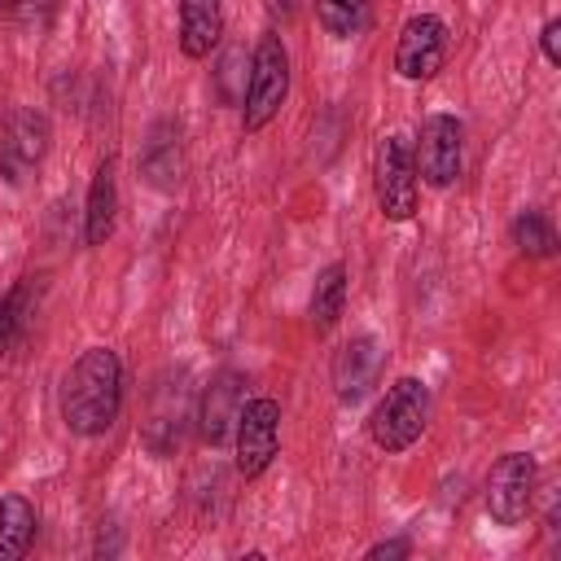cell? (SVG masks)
<instances>
[{
  "label": "cell",
  "instance_id": "14",
  "mask_svg": "<svg viewBox=\"0 0 561 561\" xmlns=\"http://www.w3.org/2000/svg\"><path fill=\"white\" fill-rule=\"evenodd\" d=\"M224 39V0H180V53L202 61Z\"/></svg>",
  "mask_w": 561,
  "mask_h": 561
},
{
  "label": "cell",
  "instance_id": "3",
  "mask_svg": "<svg viewBox=\"0 0 561 561\" xmlns=\"http://www.w3.org/2000/svg\"><path fill=\"white\" fill-rule=\"evenodd\" d=\"M289 96V53L280 44V35H263L250 53V83H245V96H241V127L254 136L263 131L280 105Z\"/></svg>",
  "mask_w": 561,
  "mask_h": 561
},
{
  "label": "cell",
  "instance_id": "2",
  "mask_svg": "<svg viewBox=\"0 0 561 561\" xmlns=\"http://www.w3.org/2000/svg\"><path fill=\"white\" fill-rule=\"evenodd\" d=\"M425 425H430V386L421 377H399L377 399V408L368 416V438L386 456H399L425 434Z\"/></svg>",
  "mask_w": 561,
  "mask_h": 561
},
{
  "label": "cell",
  "instance_id": "26",
  "mask_svg": "<svg viewBox=\"0 0 561 561\" xmlns=\"http://www.w3.org/2000/svg\"><path fill=\"white\" fill-rule=\"evenodd\" d=\"M4 9H13V0H0V13H4Z\"/></svg>",
  "mask_w": 561,
  "mask_h": 561
},
{
  "label": "cell",
  "instance_id": "25",
  "mask_svg": "<svg viewBox=\"0 0 561 561\" xmlns=\"http://www.w3.org/2000/svg\"><path fill=\"white\" fill-rule=\"evenodd\" d=\"M263 9H267V18L272 22H294V13H298V0H263Z\"/></svg>",
  "mask_w": 561,
  "mask_h": 561
},
{
  "label": "cell",
  "instance_id": "12",
  "mask_svg": "<svg viewBox=\"0 0 561 561\" xmlns=\"http://www.w3.org/2000/svg\"><path fill=\"white\" fill-rule=\"evenodd\" d=\"M241 403H245V377L232 373V368L215 373L210 386H206L202 399H197V434H202V443H210V447L228 443Z\"/></svg>",
  "mask_w": 561,
  "mask_h": 561
},
{
  "label": "cell",
  "instance_id": "11",
  "mask_svg": "<svg viewBox=\"0 0 561 561\" xmlns=\"http://www.w3.org/2000/svg\"><path fill=\"white\" fill-rule=\"evenodd\" d=\"M136 167L145 175L149 188L158 193H175L180 180H184V131L175 118H153L145 140H140V153H136Z\"/></svg>",
  "mask_w": 561,
  "mask_h": 561
},
{
  "label": "cell",
  "instance_id": "18",
  "mask_svg": "<svg viewBox=\"0 0 561 561\" xmlns=\"http://www.w3.org/2000/svg\"><path fill=\"white\" fill-rule=\"evenodd\" d=\"M35 302H39V276H18L0 294V351H9L26 333V324L35 316Z\"/></svg>",
  "mask_w": 561,
  "mask_h": 561
},
{
  "label": "cell",
  "instance_id": "1",
  "mask_svg": "<svg viewBox=\"0 0 561 561\" xmlns=\"http://www.w3.org/2000/svg\"><path fill=\"white\" fill-rule=\"evenodd\" d=\"M123 412V359L110 346H88L61 377V421L79 438L105 434Z\"/></svg>",
  "mask_w": 561,
  "mask_h": 561
},
{
  "label": "cell",
  "instance_id": "13",
  "mask_svg": "<svg viewBox=\"0 0 561 561\" xmlns=\"http://www.w3.org/2000/svg\"><path fill=\"white\" fill-rule=\"evenodd\" d=\"M114 224H118V171H114V158H105V162L92 171V184H88L83 241H88V245H105V241L114 237Z\"/></svg>",
  "mask_w": 561,
  "mask_h": 561
},
{
  "label": "cell",
  "instance_id": "20",
  "mask_svg": "<svg viewBox=\"0 0 561 561\" xmlns=\"http://www.w3.org/2000/svg\"><path fill=\"white\" fill-rule=\"evenodd\" d=\"M508 241L517 245V254L526 259H552L557 254V228L543 210H522L513 224H508Z\"/></svg>",
  "mask_w": 561,
  "mask_h": 561
},
{
  "label": "cell",
  "instance_id": "8",
  "mask_svg": "<svg viewBox=\"0 0 561 561\" xmlns=\"http://www.w3.org/2000/svg\"><path fill=\"white\" fill-rule=\"evenodd\" d=\"M232 438H237V473L259 478L280 451V403L267 399V394L245 399L241 412H237Z\"/></svg>",
  "mask_w": 561,
  "mask_h": 561
},
{
  "label": "cell",
  "instance_id": "22",
  "mask_svg": "<svg viewBox=\"0 0 561 561\" xmlns=\"http://www.w3.org/2000/svg\"><path fill=\"white\" fill-rule=\"evenodd\" d=\"M57 4H61V0H13V13H18V22H22V26L44 31V26L53 22Z\"/></svg>",
  "mask_w": 561,
  "mask_h": 561
},
{
  "label": "cell",
  "instance_id": "4",
  "mask_svg": "<svg viewBox=\"0 0 561 561\" xmlns=\"http://www.w3.org/2000/svg\"><path fill=\"white\" fill-rule=\"evenodd\" d=\"M535 491H539V465L530 451H504L482 486L486 513L495 526H522L535 508Z\"/></svg>",
  "mask_w": 561,
  "mask_h": 561
},
{
  "label": "cell",
  "instance_id": "24",
  "mask_svg": "<svg viewBox=\"0 0 561 561\" xmlns=\"http://www.w3.org/2000/svg\"><path fill=\"white\" fill-rule=\"evenodd\" d=\"M412 552V539H381V543H373L364 557L368 561H390V557H408Z\"/></svg>",
  "mask_w": 561,
  "mask_h": 561
},
{
  "label": "cell",
  "instance_id": "15",
  "mask_svg": "<svg viewBox=\"0 0 561 561\" xmlns=\"http://www.w3.org/2000/svg\"><path fill=\"white\" fill-rule=\"evenodd\" d=\"M184 403H180V386H158L153 394V408H149V421H145V447L153 456H171L180 447V434H184Z\"/></svg>",
  "mask_w": 561,
  "mask_h": 561
},
{
  "label": "cell",
  "instance_id": "5",
  "mask_svg": "<svg viewBox=\"0 0 561 561\" xmlns=\"http://www.w3.org/2000/svg\"><path fill=\"white\" fill-rule=\"evenodd\" d=\"M373 193L386 219L408 224L416 215V162L403 136H381L377 158H373Z\"/></svg>",
  "mask_w": 561,
  "mask_h": 561
},
{
  "label": "cell",
  "instance_id": "9",
  "mask_svg": "<svg viewBox=\"0 0 561 561\" xmlns=\"http://www.w3.org/2000/svg\"><path fill=\"white\" fill-rule=\"evenodd\" d=\"M381 373H386V346L373 333H359V337L342 342L333 351V364H329V381H333L337 403L355 408L359 399H368L373 386L381 381Z\"/></svg>",
  "mask_w": 561,
  "mask_h": 561
},
{
  "label": "cell",
  "instance_id": "21",
  "mask_svg": "<svg viewBox=\"0 0 561 561\" xmlns=\"http://www.w3.org/2000/svg\"><path fill=\"white\" fill-rule=\"evenodd\" d=\"M215 96L224 105H241L245 96V83H250V53L241 44H228L219 57H215Z\"/></svg>",
  "mask_w": 561,
  "mask_h": 561
},
{
  "label": "cell",
  "instance_id": "7",
  "mask_svg": "<svg viewBox=\"0 0 561 561\" xmlns=\"http://www.w3.org/2000/svg\"><path fill=\"white\" fill-rule=\"evenodd\" d=\"M48 140H53L48 118L39 110H31V105H13L0 118V180L4 184H22L44 162Z\"/></svg>",
  "mask_w": 561,
  "mask_h": 561
},
{
  "label": "cell",
  "instance_id": "10",
  "mask_svg": "<svg viewBox=\"0 0 561 561\" xmlns=\"http://www.w3.org/2000/svg\"><path fill=\"white\" fill-rule=\"evenodd\" d=\"M447 61V22L434 13H416L403 22L399 44H394V70L408 83H425L443 70Z\"/></svg>",
  "mask_w": 561,
  "mask_h": 561
},
{
  "label": "cell",
  "instance_id": "19",
  "mask_svg": "<svg viewBox=\"0 0 561 561\" xmlns=\"http://www.w3.org/2000/svg\"><path fill=\"white\" fill-rule=\"evenodd\" d=\"M316 22L333 39H355L373 22V0H316Z\"/></svg>",
  "mask_w": 561,
  "mask_h": 561
},
{
  "label": "cell",
  "instance_id": "16",
  "mask_svg": "<svg viewBox=\"0 0 561 561\" xmlns=\"http://www.w3.org/2000/svg\"><path fill=\"white\" fill-rule=\"evenodd\" d=\"M35 504L26 495H0V561H18L35 543Z\"/></svg>",
  "mask_w": 561,
  "mask_h": 561
},
{
  "label": "cell",
  "instance_id": "6",
  "mask_svg": "<svg viewBox=\"0 0 561 561\" xmlns=\"http://www.w3.org/2000/svg\"><path fill=\"white\" fill-rule=\"evenodd\" d=\"M412 162L430 188H451L465 167V123L456 114H430L421 123Z\"/></svg>",
  "mask_w": 561,
  "mask_h": 561
},
{
  "label": "cell",
  "instance_id": "17",
  "mask_svg": "<svg viewBox=\"0 0 561 561\" xmlns=\"http://www.w3.org/2000/svg\"><path fill=\"white\" fill-rule=\"evenodd\" d=\"M342 307H346V263H329L316 272V285H311V302H307L311 329L329 333L342 320Z\"/></svg>",
  "mask_w": 561,
  "mask_h": 561
},
{
  "label": "cell",
  "instance_id": "23",
  "mask_svg": "<svg viewBox=\"0 0 561 561\" xmlns=\"http://www.w3.org/2000/svg\"><path fill=\"white\" fill-rule=\"evenodd\" d=\"M539 48L548 57V66H561V18H548L539 31Z\"/></svg>",
  "mask_w": 561,
  "mask_h": 561
}]
</instances>
